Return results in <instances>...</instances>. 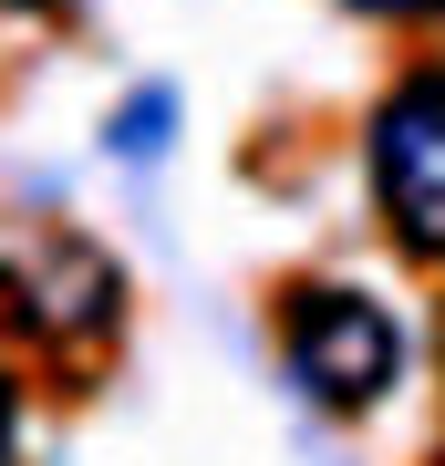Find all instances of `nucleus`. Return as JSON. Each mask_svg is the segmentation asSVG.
I'll list each match as a JSON object with an SVG mask.
<instances>
[{"label":"nucleus","mask_w":445,"mask_h":466,"mask_svg":"<svg viewBox=\"0 0 445 466\" xmlns=\"http://www.w3.org/2000/svg\"><path fill=\"white\" fill-rule=\"evenodd\" d=\"M373 198L414 259H445V63H414L373 104Z\"/></svg>","instance_id":"f03ea898"},{"label":"nucleus","mask_w":445,"mask_h":466,"mask_svg":"<svg viewBox=\"0 0 445 466\" xmlns=\"http://www.w3.org/2000/svg\"><path fill=\"white\" fill-rule=\"evenodd\" d=\"M352 11H383V21H445V0H352Z\"/></svg>","instance_id":"39448f33"},{"label":"nucleus","mask_w":445,"mask_h":466,"mask_svg":"<svg viewBox=\"0 0 445 466\" xmlns=\"http://www.w3.org/2000/svg\"><path fill=\"white\" fill-rule=\"evenodd\" d=\"M280 352H290L300 394L331 404V415H363V404H383V394H394V373H404V332H394V311H383V300H363V290H342V280L290 290Z\"/></svg>","instance_id":"f257e3e1"},{"label":"nucleus","mask_w":445,"mask_h":466,"mask_svg":"<svg viewBox=\"0 0 445 466\" xmlns=\"http://www.w3.org/2000/svg\"><path fill=\"white\" fill-rule=\"evenodd\" d=\"M0 446H11V373H0Z\"/></svg>","instance_id":"423d86ee"},{"label":"nucleus","mask_w":445,"mask_h":466,"mask_svg":"<svg viewBox=\"0 0 445 466\" xmlns=\"http://www.w3.org/2000/svg\"><path fill=\"white\" fill-rule=\"evenodd\" d=\"M166 115H177V104H166V94H135L125 115L104 125V146H115V156H156V146H166Z\"/></svg>","instance_id":"20e7f679"},{"label":"nucleus","mask_w":445,"mask_h":466,"mask_svg":"<svg viewBox=\"0 0 445 466\" xmlns=\"http://www.w3.org/2000/svg\"><path fill=\"white\" fill-rule=\"evenodd\" d=\"M11 11H63V0H11Z\"/></svg>","instance_id":"0eeeda50"},{"label":"nucleus","mask_w":445,"mask_h":466,"mask_svg":"<svg viewBox=\"0 0 445 466\" xmlns=\"http://www.w3.org/2000/svg\"><path fill=\"white\" fill-rule=\"evenodd\" d=\"M11 290H21V321L32 332H52V342H83V332H104L115 321V259L104 249H83V238H52V249H32L11 269Z\"/></svg>","instance_id":"7ed1b4c3"}]
</instances>
